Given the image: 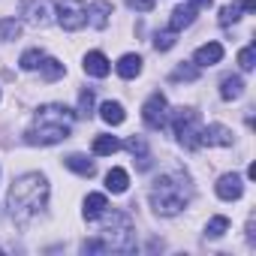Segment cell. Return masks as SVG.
I'll use <instances>...</instances> for the list:
<instances>
[{
  "label": "cell",
  "instance_id": "f1b7e54d",
  "mask_svg": "<svg viewBox=\"0 0 256 256\" xmlns=\"http://www.w3.org/2000/svg\"><path fill=\"white\" fill-rule=\"evenodd\" d=\"M253 60H256L253 46H247V48H241V52H238V66H241L244 72H250V70H253Z\"/></svg>",
  "mask_w": 256,
  "mask_h": 256
},
{
  "label": "cell",
  "instance_id": "4dcf8cb0",
  "mask_svg": "<svg viewBox=\"0 0 256 256\" xmlns=\"http://www.w3.org/2000/svg\"><path fill=\"white\" fill-rule=\"evenodd\" d=\"M130 4V10H136V12H151L154 10V0H126Z\"/></svg>",
  "mask_w": 256,
  "mask_h": 256
},
{
  "label": "cell",
  "instance_id": "1f68e13d",
  "mask_svg": "<svg viewBox=\"0 0 256 256\" xmlns=\"http://www.w3.org/2000/svg\"><path fill=\"white\" fill-rule=\"evenodd\" d=\"M190 4H193L196 10H208V6H211V0H190Z\"/></svg>",
  "mask_w": 256,
  "mask_h": 256
},
{
  "label": "cell",
  "instance_id": "ffe728a7",
  "mask_svg": "<svg viewBox=\"0 0 256 256\" xmlns=\"http://www.w3.org/2000/svg\"><path fill=\"white\" fill-rule=\"evenodd\" d=\"M40 70H42V78H46V82H58V78H64V72H66V66H64L60 60H54V58H42Z\"/></svg>",
  "mask_w": 256,
  "mask_h": 256
},
{
  "label": "cell",
  "instance_id": "9a60e30c",
  "mask_svg": "<svg viewBox=\"0 0 256 256\" xmlns=\"http://www.w3.org/2000/svg\"><path fill=\"white\" fill-rule=\"evenodd\" d=\"M142 72V58L139 54H124L118 60V76L120 78H136Z\"/></svg>",
  "mask_w": 256,
  "mask_h": 256
},
{
  "label": "cell",
  "instance_id": "9c48e42d",
  "mask_svg": "<svg viewBox=\"0 0 256 256\" xmlns=\"http://www.w3.org/2000/svg\"><path fill=\"white\" fill-rule=\"evenodd\" d=\"M241 193H244V184H241V178H238L235 172H229V175H223V178L217 181V196H220V199L232 202V199H241Z\"/></svg>",
  "mask_w": 256,
  "mask_h": 256
},
{
  "label": "cell",
  "instance_id": "2e32d148",
  "mask_svg": "<svg viewBox=\"0 0 256 256\" xmlns=\"http://www.w3.org/2000/svg\"><path fill=\"white\" fill-rule=\"evenodd\" d=\"M241 94H244L241 76H223V82H220V96H223V100H238Z\"/></svg>",
  "mask_w": 256,
  "mask_h": 256
},
{
  "label": "cell",
  "instance_id": "7c38bea8",
  "mask_svg": "<svg viewBox=\"0 0 256 256\" xmlns=\"http://www.w3.org/2000/svg\"><path fill=\"white\" fill-rule=\"evenodd\" d=\"M108 16H112V4H108V0H96V4L88 6V22H90L96 30H102V28L108 24Z\"/></svg>",
  "mask_w": 256,
  "mask_h": 256
},
{
  "label": "cell",
  "instance_id": "30bf717a",
  "mask_svg": "<svg viewBox=\"0 0 256 256\" xmlns=\"http://www.w3.org/2000/svg\"><path fill=\"white\" fill-rule=\"evenodd\" d=\"M193 60H196V66H214V64H220V60H223V46H220V42L199 46V48H196V54H193Z\"/></svg>",
  "mask_w": 256,
  "mask_h": 256
},
{
  "label": "cell",
  "instance_id": "83f0119b",
  "mask_svg": "<svg viewBox=\"0 0 256 256\" xmlns=\"http://www.w3.org/2000/svg\"><path fill=\"white\" fill-rule=\"evenodd\" d=\"M76 114H82V118H90L94 114V94L90 90H82L78 94V112Z\"/></svg>",
  "mask_w": 256,
  "mask_h": 256
},
{
  "label": "cell",
  "instance_id": "4fadbf2b",
  "mask_svg": "<svg viewBox=\"0 0 256 256\" xmlns=\"http://www.w3.org/2000/svg\"><path fill=\"white\" fill-rule=\"evenodd\" d=\"M196 22V6L190 4V6H178L175 12H172V22H169V30H184V28H190Z\"/></svg>",
  "mask_w": 256,
  "mask_h": 256
},
{
  "label": "cell",
  "instance_id": "6da1fadb",
  "mask_svg": "<svg viewBox=\"0 0 256 256\" xmlns=\"http://www.w3.org/2000/svg\"><path fill=\"white\" fill-rule=\"evenodd\" d=\"M46 202H48V181L40 172H28V175L16 178L6 193V208H10L12 220L22 226H28L46 208Z\"/></svg>",
  "mask_w": 256,
  "mask_h": 256
},
{
  "label": "cell",
  "instance_id": "ba28073f",
  "mask_svg": "<svg viewBox=\"0 0 256 256\" xmlns=\"http://www.w3.org/2000/svg\"><path fill=\"white\" fill-rule=\"evenodd\" d=\"M199 145H217V148H229L232 145V130L223 124H211V126H202V136H199Z\"/></svg>",
  "mask_w": 256,
  "mask_h": 256
},
{
  "label": "cell",
  "instance_id": "d4e9b609",
  "mask_svg": "<svg viewBox=\"0 0 256 256\" xmlns=\"http://www.w3.org/2000/svg\"><path fill=\"white\" fill-rule=\"evenodd\" d=\"M226 229H229V217L220 214V217H211V220H208V229H205V232H208V238H220Z\"/></svg>",
  "mask_w": 256,
  "mask_h": 256
},
{
  "label": "cell",
  "instance_id": "52a82bcc",
  "mask_svg": "<svg viewBox=\"0 0 256 256\" xmlns=\"http://www.w3.org/2000/svg\"><path fill=\"white\" fill-rule=\"evenodd\" d=\"M142 120L151 126V130H163L169 124V102L163 94H151L148 102L142 106Z\"/></svg>",
  "mask_w": 256,
  "mask_h": 256
},
{
  "label": "cell",
  "instance_id": "f546056e",
  "mask_svg": "<svg viewBox=\"0 0 256 256\" xmlns=\"http://www.w3.org/2000/svg\"><path fill=\"white\" fill-rule=\"evenodd\" d=\"M126 148H130L133 154H139V157H145V154H148V148H145V139H142V136H130V139H126Z\"/></svg>",
  "mask_w": 256,
  "mask_h": 256
},
{
  "label": "cell",
  "instance_id": "d6986e66",
  "mask_svg": "<svg viewBox=\"0 0 256 256\" xmlns=\"http://www.w3.org/2000/svg\"><path fill=\"white\" fill-rule=\"evenodd\" d=\"M126 184H130V178H126V172H124L120 166L108 169V175H106V187H108L112 193H124V190H126Z\"/></svg>",
  "mask_w": 256,
  "mask_h": 256
},
{
  "label": "cell",
  "instance_id": "7a4b0ae2",
  "mask_svg": "<svg viewBox=\"0 0 256 256\" xmlns=\"http://www.w3.org/2000/svg\"><path fill=\"white\" fill-rule=\"evenodd\" d=\"M72 118H76V112L60 106V102L40 106L36 114H34V126L24 133V142L28 145H58V142L70 139Z\"/></svg>",
  "mask_w": 256,
  "mask_h": 256
},
{
  "label": "cell",
  "instance_id": "ac0fdd59",
  "mask_svg": "<svg viewBox=\"0 0 256 256\" xmlns=\"http://www.w3.org/2000/svg\"><path fill=\"white\" fill-rule=\"evenodd\" d=\"M64 163H66V166H70L72 172H78L82 178H90V175L96 172V166H94V163H90L88 157H82V154H70V157H66Z\"/></svg>",
  "mask_w": 256,
  "mask_h": 256
},
{
  "label": "cell",
  "instance_id": "cb8c5ba5",
  "mask_svg": "<svg viewBox=\"0 0 256 256\" xmlns=\"http://www.w3.org/2000/svg\"><path fill=\"white\" fill-rule=\"evenodd\" d=\"M196 78H199V66H190V64H181L172 72V82H196Z\"/></svg>",
  "mask_w": 256,
  "mask_h": 256
},
{
  "label": "cell",
  "instance_id": "3957f363",
  "mask_svg": "<svg viewBox=\"0 0 256 256\" xmlns=\"http://www.w3.org/2000/svg\"><path fill=\"white\" fill-rule=\"evenodd\" d=\"M193 199V184L184 172H169V175H160L151 187V208L160 214V217H175L181 214Z\"/></svg>",
  "mask_w": 256,
  "mask_h": 256
},
{
  "label": "cell",
  "instance_id": "8fae6325",
  "mask_svg": "<svg viewBox=\"0 0 256 256\" xmlns=\"http://www.w3.org/2000/svg\"><path fill=\"white\" fill-rule=\"evenodd\" d=\"M108 70H112V64H108V58H106L102 52H88V54H84V72H88V76L106 78Z\"/></svg>",
  "mask_w": 256,
  "mask_h": 256
},
{
  "label": "cell",
  "instance_id": "d6a6232c",
  "mask_svg": "<svg viewBox=\"0 0 256 256\" xmlns=\"http://www.w3.org/2000/svg\"><path fill=\"white\" fill-rule=\"evenodd\" d=\"M241 10H244V12H253V10H256V0H244Z\"/></svg>",
  "mask_w": 256,
  "mask_h": 256
},
{
  "label": "cell",
  "instance_id": "277c9868",
  "mask_svg": "<svg viewBox=\"0 0 256 256\" xmlns=\"http://www.w3.org/2000/svg\"><path fill=\"white\" fill-rule=\"evenodd\" d=\"M172 130L178 136V142L190 151L202 148L199 145V136H202V124H199V112L196 108H178L175 112V120H172Z\"/></svg>",
  "mask_w": 256,
  "mask_h": 256
},
{
  "label": "cell",
  "instance_id": "e0dca14e",
  "mask_svg": "<svg viewBox=\"0 0 256 256\" xmlns=\"http://www.w3.org/2000/svg\"><path fill=\"white\" fill-rule=\"evenodd\" d=\"M100 118H102L106 124L118 126V124H124V118H126V114H124V106H120V102H112V100H108V102H102V106H100Z\"/></svg>",
  "mask_w": 256,
  "mask_h": 256
},
{
  "label": "cell",
  "instance_id": "484cf974",
  "mask_svg": "<svg viewBox=\"0 0 256 256\" xmlns=\"http://www.w3.org/2000/svg\"><path fill=\"white\" fill-rule=\"evenodd\" d=\"M175 34H178V30H163V34H157V36H154V48H157V52H169V48L178 42Z\"/></svg>",
  "mask_w": 256,
  "mask_h": 256
},
{
  "label": "cell",
  "instance_id": "8992f818",
  "mask_svg": "<svg viewBox=\"0 0 256 256\" xmlns=\"http://www.w3.org/2000/svg\"><path fill=\"white\" fill-rule=\"evenodd\" d=\"M18 10H22L24 22L34 24V28H46V24L54 22V4L52 0H22Z\"/></svg>",
  "mask_w": 256,
  "mask_h": 256
},
{
  "label": "cell",
  "instance_id": "5b68a950",
  "mask_svg": "<svg viewBox=\"0 0 256 256\" xmlns=\"http://www.w3.org/2000/svg\"><path fill=\"white\" fill-rule=\"evenodd\" d=\"M58 22L64 30H78L88 22V6L84 0H60L58 4Z\"/></svg>",
  "mask_w": 256,
  "mask_h": 256
},
{
  "label": "cell",
  "instance_id": "7402d4cb",
  "mask_svg": "<svg viewBox=\"0 0 256 256\" xmlns=\"http://www.w3.org/2000/svg\"><path fill=\"white\" fill-rule=\"evenodd\" d=\"M22 36V22H16V18H4L0 22V40H18Z\"/></svg>",
  "mask_w": 256,
  "mask_h": 256
},
{
  "label": "cell",
  "instance_id": "603a6c76",
  "mask_svg": "<svg viewBox=\"0 0 256 256\" xmlns=\"http://www.w3.org/2000/svg\"><path fill=\"white\" fill-rule=\"evenodd\" d=\"M42 58H46V54H42V48H28V52L22 54V60H18V64H22V70H36V66L42 64Z\"/></svg>",
  "mask_w": 256,
  "mask_h": 256
},
{
  "label": "cell",
  "instance_id": "5bb4252c",
  "mask_svg": "<svg viewBox=\"0 0 256 256\" xmlns=\"http://www.w3.org/2000/svg\"><path fill=\"white\" fill-rule=\"evenodd\" d=\"M106 208H108V199H106L102 193H88V199H84V220L94 223Z\"/></svg>",
  "mask_w": 256,
  "mask_h": 256
},
{
  "label": "cell",
  "instance_id": "4316f807",
  "mask_svg": "<svg viewBox=\"0 0 256 256\" xmlns=\"http://www.w3.org/2000/svg\"><path fill=\"white\" fill-rule=\"evenodd\" d=\"M241 4H229V6H223L220 10V24H232V22H238L241 18Z\"/></svg>",
  "mask_w": 256,
  "mask_h": 256
},
{
  "label": "cell",
  "instance_id": "44dd1931",
  "mask_svg": "<svg viewBox=\"0 0 256 256\" xmlns=\"http://www.w3.org/2000/svg\"><path fill=\"white\" fill-rule=\"evenodd\" d=\"M120 148V142L114 139V136H96L94 139V154L96 157H108V154H114Z\"/></svg>",
  "mask_w": 256,
  "mask_h": 256
}]
</instances>
